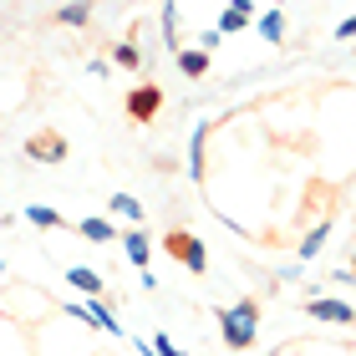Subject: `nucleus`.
Listing matches in <instances>:
<instances>
[{
	"instance_id": "obj_18",
	"label": "nucleus",
	"mask_w": 356,
	"mask_h": 356,
	"mask_svg": "<svg viewBox=\"0 0 356 356\" xmlns=\"http://www.w3.org/2000/svg\"><path fill=\"white\" fill-rule=\"evenodd\" d=\"M158 15H163V46L178 56V6H163Z\"/></svg>"
},
{
	"instance_id": "obj_22",
	"label": "nucleus",
	"mask_w": 356,
	"mask_h": 356,
	"mask_svg": "<svg viewBox=\"0 0 356 356\" xmlns=\"http://www.w3.org/2000/svg\"><path fill=\"white\" fill-rule=\"evenodd\" d=\"M336 36H356V15H351V21H341V26H336Z\"/></svg>"
},
{
	"instance_id": "obj_7",
	"label": "nucleus",
	"mask_w": 356,
	"mask_h": 356,
	"mask_svg": "<svg viewBox=\"0 0 356 356\" xmlns=\"http://www.w3.org/2000/svg\"><path fill=\"white\" fill-rule=\"evenodd\" d=\"M67 311H72V316H82V321H92V326H102L107 336H122V321L112 316L102 300H87V305H67Z\"/></svg>"
},
{
	"instance_id": "obj_13",
	"label": "nucleus",
	"mask_w": 356,
	"mask_h": 356,
	"mask_svg": "<svg viewBox=\"0 0 356 356\" xmlns=\"http://www.w3.org/2000/svg\"><path fill=\"white\" fill-rule=\"evenodd\" d=\"M260 36H265L270 46H280V41H285V10H280V6L260 15Z\"/></svg>"
},
{
	"instance_id": "obj_21",
	"label": "nucleus",
	"mask_w": 356,
	"mask_h": 356,
	"mask_svg": "<svg viewBox=\"0 0 356 356\" xmlns=\"http://www.w3.org/2000/svg\"><path fill=\"white\" fill-rule=\"evenodd\" d=\"M224 36H219V31H204V36H199V51H214V46H219Z\"/></svg>"
},
{
	"instance_id": "obj_9",
	"label": "nucleus",
	"mask_w": 356,
	"mask_h": 356,
	"mask_svg": "<svg viewBox=\"0 0 356 356\" xmlns=\"http://www.w3.org/2000/svg\"><path fill=\"white\" fill-rule=\"evenodd\" d=\"M122 254H127V260H133L138 270H148V260H153V245H148V234H143V229L122 234Z\"/></svg>"
},
{
	"instance_id": "obj_8",
	"label": "nucleus",
	"mask_w": 356,
	"mask_h": 356,
	"mask_svg": "<svg viewBox=\"0 0 356 356\" xmlns=\"http://www.w3.org/2000/svg\"><path fill=\"white\" fill-rule=\"evenodd\" d=\"M250 15H254L250 0H234V6L219 15V36H234V31H245V26H250Z\"/></svg>"
},
{
	"instance_id": "obj_17",
	"label": "nucleus",
	"mask_w": 356,
	"mask_h": 356,
	"mask_svg": "<svg viewBox=\"0 0 356 356\" xmlns=\"http://www.w3.org/2000/svg\"><path fill=\"white\" fill-rule=\"evenodd\" d=\"M112 61H118V67H127V72H138V67H143V46H138V41H118Z\"/></svg>"
},
{
	"instance_id": "obj_19",
	"label": "nucleus",
	"mask_w": 356,
	"mask_h": 356,
	"mask_svg": "<svg viewBox=\"0 0 356 356\" xmlns=\"http://www.w3.org/2000/svg\"><path fill=\"white\" fill-rule=\"evenodd\" d=\"M56 21H67V26H87V21H92V10H87V6H61V10H56Z\"/></svg>"
},
{
	"instance_id": "obj_12",
	"label": "nucleus",
	"mask_w": 356,
	"mask_h": 356,
	"mask_svg": "<svg viewBox=\"0 0 356 356\" xmlns=\"http://www.w3.org/2000/svg\"><path fill=\"white\" fill-rule=\"evenodd\" d=\"M178 67H184L188 76H209V51H199V46H178Z\"/></svg>"
},
{
	"instance_id": "obj_1",
	"label": "nucleus",
	"mask_w": 356,
	"mask_h": 356,
	"mask_svg": "<svg viewBox=\"0 0 356 356\" xmlns=\"http://www.w3.org/2000/svg\"><path fill=\"white\" fill-rule=\"evenodd\" d=\"M219 336H224L229 351H250L254 341H260V300L245 296V300L224 305L219 311Z\"/></svg>"
},
{
	"instance_id": "obj_4",
	"label": "nucleus",
	"mask_w": 356,
	"mask_h": 356,
	"mask_svg": "<svg viewBox=\"0 0 356 356\" xmlns=\"http://www.w3.org/2000/svg\"><path fill=\"white\" fill-rule=\"evenodd\" d=\"M158 107H163V92H158L153 82H143V87L127 92V118H133V122H153Z\"/></svg>"
},
{
	"instance_id": "obj_11",
	"label": "nucleus",
	"mask_w": 356,
	"mask_h": 356,
	"mask_svg": "<svg viewBox=\"0 0 356 356\" xmlns=\"http://www.w3.org/2000/svg\"><path fill=\"white\" fill-rule=\"evenodd\" d=\"M76 234H82L87 245H107V239H118V234H112V219H97V214L76 224Z\"/></svg>"
},
{
	"instance_id": "obj_5",
	"label": "nucleus",
	"mask_w": 356,
	"mask_h": 356,
	"mask_svg": "<svg viewBox=\"0 0 356 356\" xmlns=\"http://www.w3.org/2000/svg\"><path fill=\"white\" fill-rule=\"evenodd\" d=\"M305 316H316V321H336V326H351L356 311L346 300H336V296H311L305 300Z\"/></svg>"
},
{
	"instance_id": "obj_3",
	"label": "nucleus",
	"mask_w": 356,
	"mask_h": 356,
	"mask_svg": "<svg viewBox=\"0 0 356 356\" xmlns=\"http://www.w3.org/2000/svg\"><path fill=\"white\" fill-rule=\"evenodd\" d=\"M26 158H36V163H61V158H67V138H61L56 127H41V133L26 138Z\"/></svg>"
},
{
	"instance_id": "obj_6",
	"label": "nucleus",
	"mask_w": 356,
	"mask_h": 356,
	"mask_svg": "<svg viewBox=\"0 0 356 356\" xmlns=\"http://www.w3.org/2000/svg\"><path fill=\"white\" fill-rule=\"evenodd\" d=\"M209 133H214V122H199L193 127V138H188V178L193 184H204V173H209V158H204V143H209Z\"/></svg>"
},
{
	"instance_id": "obj_15",
	"label": "nucleus",
	"mask_w": 356,
	"mask_h": 356,
	"mask_svg": "<svg viewBox=\"0 0 356 356\" xmlns=\"http://www.w3.org/2000/svg\"><path fill=\"white\" fill-rule=\"evenodd\" d=\"M26 219L36 224V229H67V219H61L56 209H46V204H31V209H26Z\"/></svg>"
},
{
	"instance_id": "obj_14",
	"label": "nucleus",
	"mask_w": 356,
	"mask_h": 356,
	"mask_svg": "<svg viewBox=\"0 0 356 356\" xmlns=\"http://www.w3.org/2000/svg\"><path fill=\"white\" fill-rule=\"evenodd\" d=\"M326 239H331V224H316V229L300 239V265H305V260H316V254L326 250Z\"/></svg>"
},
{
	"instance_id": "obj_20",
	"label": "nucleus",
	"mask_w": 356,
	"mask_h": 356,
	"mask_svg": "<svg viewBox=\"0 0 356 356\" xmlns=\"http://www.w3.org/2000/svg\"><path fill=\"white\" fill-rule=\"evenodd\" d=\"M153 351H158V356H184V351H178V346L168 341V336H158V341H153Z\"/></svg>"
},
{
	"instance_id": "obj_16",
	"label": "nucleus",
	"mask_w": 356,
	"mask_h": 356,
	"mask_svg": "<svg viewBox=\"0 0 356 356\" xmlns=\"http://www.w3.org/2000/svg\"><path fill=\"white\" fill-rule=\"evenodd\" d=\"M112 214H122V219H133L138 229H143V204L133 199V193H112Z\"/></svg>"
},
{
	"instance_id": "obj_2",
	"label": "nucleus",
	"mask_w": 356,
	"mask_h": 356,
	"mask_svg": "<svg viewBox=\"0 0 356 356\" xmlns=\"http://www.w3.org/2000/svg\"><path fill=\"white\" fill-rule=\"evenodd\" d=\"M163 250H168L188 275H204V270H209V250H204V239H199V234H188V229H168V234H163Z\"/></svg>"
},
{
	"instance_id": "obj_10",
	"label": "nucleus",
	"mask_w": 356,
	"mask_h": 356,
	"mask_svg": "<svg viewBox=\"0 0 356 356\" xmlns=\"http://www.w3.org/2000/svg\"><path fill=\"white\" fill-rule=\"evenodd\" d=\"M67 280H72L76 290H82L87 300H102V275H97V270H87V265H72V270H67Z\"/></svg>"
}]
</instances>
